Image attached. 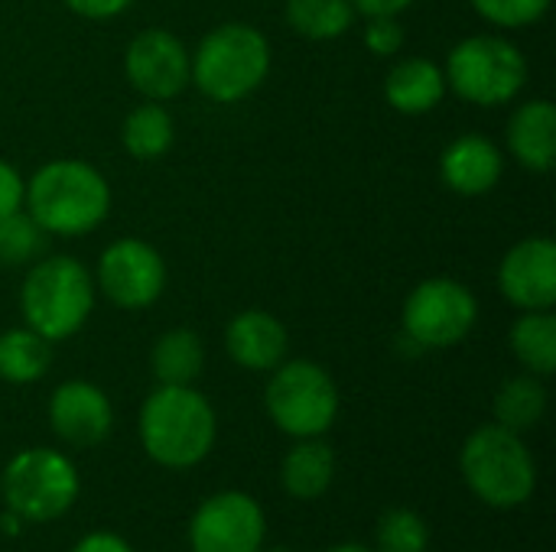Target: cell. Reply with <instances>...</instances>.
Listing matches in <instances>:
<instances>
[{"label": "cell", "mask_w": 556, "mask_h": 552, "mask_svg": "<svg viewBox=\"0 0 556 552\" xmlns=\"http://www.w3.org/2000/svg\"><path fill=\"white\" fill-rule=\"evenodd\" d=\"M23 205L42 234L78 238L104 224L111 211V185L85 159H49L26 182Z\"/></svg>", "instance_id": "1"}, {"label": "cell", "mask_w": 556, "mask_h": 552, "mask_svg": "<svg viewBox=\"0 0 556 552\" xmlns=\"http://www.w3.org/2000/svg\"><path fill=\"white\" fill-rule=\"evenodd\" d=\"M215 436V410L192 384H160L140 407V446L163 468H195L212 452Z\"/></svg>", "instance_id": "2"}, {"label": "cell", "mask_w": 556, "mask_h": 552, "mask_svg": "<svg viewBox=\"0 0 556 552\" xmlns=\"http://www.w3.org/2000/svg\"><path fill=\"white\" fill-rule=\"evenodd\" d=\"M94 309V280L75 257H46L29 267L20 290V312L26 329L49 345L72 338Z\"/></svg>", "instance_id": "3"}, {"label": "cell", "mask_w": 556, "mask_h": 552, "mask_svg": "<svg viewBox=\"0 0 556 552\" xmlns=\"http://www.w3.org/2000/svg\"><path fill=\"white\" fill-rule=\"evenodd\" d=\"M270 72V42L251 23L215 26L192 55V81L215 104L254 94Z\"/></svg>", "instance_id": "4"}, {"label": "cell", "mask_w": 556, "mask_h": 552, "mask_svg": "<svg viewBox=\"0 0 556 552\" xmlns=\"http://www.w3.org/2000/svg\"><path fill=\"white\" fill-rule=\"evenodd\" d=\"M463 478L469 491L489 508H518L538 488V462L525 446L521 433H511L498 423L479 426L459 455Z\"/></svg>", "instance_id": "5"}, {"label": "cell", "mask_w": 556, "mask_h": 552, "mask_svg": "<svg viewBox=\"0 0 556 552\" xmlns=\"http://www.w3.org/2000/svg\"><path fill=\"white\" fill-rule=\"evenodd\" d=\"M446 88L479 107H502L528 85V59L505 36H469L446 55Z\"/></svg>", "instance_id": "6"}, {"label": "cell", "mask_w": 556, "mask_h": 552, "mask_svg": "<svg viewBox=\"0 0 556 552\" xmlns=\"http://www.w3.org/2000/svg\"><path fill=\"white\" fill-rule=\"evenodd\" d=\"M78 472L59 452L33 446L16 452L0 478L3 504L23 517V524H49L72 511L78 501Z\"/></svg>", "instance_id": "7"}, {"label": "cell", "mask_w": 556, "mask_h": 552, "mask_svg": "<svg viewBox=\"0 0 556 552\" xmlns=\"http://www.w3.org/2000/svg\"><path fill=\"white\" fill-rule=\"evenodd\" d=\"M264 403L274 426L290 439L323 436L339 416V390L332 374L306 358L280 361L274 368Z\"/></svg>", "instance_id": "8"}, {"label": "cell", "mask_w": 556, "mask_h": 552, "mask_svg": "<svg viewBox=\"0 0 556 552\" xmlns=\"http://www.w3.org/2000/svg\"><path fill=\"white\" fill-rule=\"evenodd\" d=\"M404 332L420 348H453L479 322V299L453 277H433L410 290L404 303Z\"/></svg>", "instance_id": "9"}, {"label": "cell", "mask_w": 556, "mask_h": 552, "mask_svg": "<svg viewBox=\"0 0 556 552\" xmlns=\"http://www.w3.org/2000/svg\"><path fill=\"white\" fill-rule=\"evenodd\" d=\"M267 517L244 491H218L199 504L189 521L192 552H261Z\"/></svg>", "instance_id": "10"}, {"label": "cell", "mask_w": 556, "mask_h": 552, "mask_svg": "<svg viewBox=\"0 0 556 552\" xmlns=\"http://www.w3.org/2000/svg\"><path fill=\"white\" fill-rule=\"evenodd\" d=\"M98 290L121 309H147L166 290V264L153 244L121 238L98 260Z\"/></svg>", "instance_id": "11"}, {"label": "cell", "mask_w": 556, "mask_h": 552, "mask_svg": "<svg viewBox=\"0 0 556 552\" xmlns=\"http://www.w3.org/2000/svg\"><path fill=\"white\" fill-rule=\"evenodd\" d=\"M124 72L147 101H169L192 81V55L182 39L163 26L137 33L124 52Z\"/></svg>", "instance_id": "12"}, {"label": "cell", "mask_w": 556, "mask_h": 552, "mask_svg": "<svg viewBox=\"0 0 556 552\" xmlns=\"http://www.w3.org/2000/svg\"><path fill=\"white\" fill-rule=\"evenodd\" d=\"M502 296L521 312L554 309L556 303V244L551 238L518 241L498 267Z\"/></svg>", "instance_id": "13"}, {"label": "cell", "mask_w": 556, "mask_h": 552, "mask_svg": "<svg viewBox=\"0 0 556 552\" xmlns=\"http://www.w3.org/2000/svg\"><path fill=\"white\" fill-rule=\"evenodd\" d=\"M49 426L62 442L91 449L108 439L114 426V407L101 387L88 381H65L49 397Z\"/></svg>", "instance_id": "14"}, {"label": "cell", "mask_w": 556, "mask_h": 552, "mask_svg": "<svg viewBox=\"0 0 556 552\" xmlns=\"http://www.w3.org/2000/svg\"><path fill=\"white\" fill-rule=\"evenodd\" d=\"M502 172H505V156L498 143L482 133L456 137L440 156L443 185L466 198L489 195L502 182Z\"/></svg>", "instance_id": "15"}, {"label": "cell", "mask_w": 556, "mask_h": 552, "mask_svg": "<svg viewBox=\"0 0 556 552\" xmlns=\"http://www.w3.org/2000/svg\"><path fill=\"white\" fill-rule=\"evenodd\" d=\"M287 348L290 338L283 322L264 309H244L225 329V351L244 371H274L287 361Z\"/></svg>", "instance_id": "16"}, {"label": "cell", "mask_w": 556, "mask_h": 552, "mask_svg": "<svg viewBox=\"0 0 556 552\" xmlns=\"http://www.w3.org/2000/svg\"><path fill=\"white\" fill-rule=\"evenodd\" d=\"M508 150L531 172L556 166V107L547 98H531L508 120Z\"/></svg>", "instance_id": "17"}, {"label": "cell", "mask_w": 556, "mask_h": 552, "mask_svg": "<svg viewBox=\"0 0 556 552\" xmlns=\"http://www.w3.org/2000/svg\"><path fill=\"white\" fill-rule=\"evenodd\" d=\"M446 75L437 62L414 55V59H401L391 65L388 78H384V98L397 114L407 117H420L430 114L443 98H446Z\"/></svg>", "instance_id": "18"}, {"label": "cell", "mask_w": 556, "mask_h": 552, "mask_svg": "<svg viewBox=\"0 0 556 552\" xmlns=\"http://www.w3.org/2000/svg\"><path fill=\"white\" fill-rule=\"evenodd\" d=\"M332 478H336L332 446L323 442V436L296 439V446L287 452L283 468H280L283 491L296 501H316L332 488Z\"/></svg>", "instance_id": "19"}, {"label": "cell", "mask_w": 556, "mask_h": 552, "mask_svg": "<svg viewBox=\"0 0 556 552\" xmlns=\"http://www.w3.org/2000/svg\"><path fill=\"white\" fill-rule=\"evenodd\" d=\"M150 364H153V377L160 384L189 387L205 368L202 338L192 329H169L156 338V345L150 351Z\"/></svg>", "instance_id": "20"}, {"label": "cell", "mask_w": 556, "mask_h": 552, "mask_svg": "<svg viewBox=\"0 0 556 552\" xmlns=\"http://www.w3.org/2000/svg\"><path fill=\"white\" fill-rule=\"evenodd\" d=\"M511 351L534 377H551L556 371V316L551 309L525 312L511 325Z\"/></svg>", "instance_id": "21"}, {"label": "cell", "mask_w": 556, "mask_h": 552, "mask_svg": "<svg viewBox=\"0 0 556 552\" xmlns=\"http://www.w3.org/2000/svg\"><path fill=\"white\" fill-rule=\"evenodd\" d=\"M121 140H124V150H127L134 159H156V156H163V153L173 146V140H176L173 114L163 107V101H143L140 107H134V111L124 117Z\"/></svg>", "instance_id": "22"}, {"label": "cell", "mask_w": 556, "mask_h": 552, "mask_svg": "<svg viewBox=\"0 0 556 552\" xmlns=\"http://www.w3.org/2000/svg\"><path fill=\"white\" fill-rule=\"evenodd\" d=\"M52 364V348L33 329H10L0 335V381L36 384Z\"/></svg>", "instance_id": "23"}, {"label": "cell", "mask_w": 556, "mask_h": 552, "mask_svg": "<svg viewBox=\"0 0 556 552\" xmlns=\"http://www.w3.org/2000/svg\"><path fill=\"white\" fill-rule=\"evenodd\" d=\"M495 423L511 429V433H525L531 426H538L547 413V390L541 384V377L534 374H521L511 377L498 387L495 394Z\"/></svg>", "instance_id": "24"}, {"label": "cell", "mask_w": 556, "mask_h": 552, "mask_svg": "<svg viewBox=\"0 0 556 552\" xmlns=\"http://www.w3.org/2000/svg\"><path fill=\"white\" fill-rule=\"evenodd\" d=\"M287 23L306 39L329 42L355 23L352 0H287Z\"/></svg>", "instance_id": "25"}, {"label": "cell", "mask_w": 556, "mask_h": 552, "mask_svg": "<svg viewBox=\"0 0 556 552\" xmlns=\"http://www.w3.org/2000/svg\"><path fill=\"white\" fill-rule=\"evenodd\" d=\"M375 552H427L430 547V527L427 521L410 508H391L381 514L375 530Z\"/></svg>", "instance_id": "26"}, {"label": "cell", "mask_w": 556, "mask_h": 552, "mask_svg": "<svg viewBox=\"0 0 556 552\" xmlns=\"http://www.w3.org/2000/svg\"><path fill=\"white\" fill-rule=\"evenodd\" d=\"M42 244V228L26 211H10L0 218V267H20L36 260Z\"/></svg>", "instance_id": "27"}, {"label": "cell", "mask_w": 556, "mask_h": 552, "mask_svg": "<svg viewBox=\"0 0 556 552\" xmlns=\"http://www.w3.org/2000/svg\"><path fill=\"white\" fill-rule=\"evenodd\" d=\"M469 3L492 26L521 29V26H534L538 20H544L554 0H469Z\"/></svg>", "instance_id": "28"}, {"label": "cell", "mask_w": 556, "mask_h": 552, "mask_svg": "<svg viewBox=\"0 0 556 552\" xmlns=\"http://www.w3.org/2000/svg\"><path fill=\"white\" fill-rule=\"evenodd\" d=\"M362 39H365L368 52L391 59V55H397L401 46H404V26L397 23V16H368Z\"/></svg>", "instance_id": "29"}, {"label": "cell", "mask_w": 556, "mask_h": 552, "mask_svg": "<svg viewBox=\"0 0 556 552\" xmlns=\"http://www.w3.org/2000/svg\"><path fill=\"white\" fill-rule=\"evenodd\" d=\"M23 195H26L23 176H20L7 159H0V218L10 215V211H20Z\"/></svg>", "instance_id": "30"}, {"label": "cell", "mask_w": 556, "mask_h": 552, "mask_svg": "<svg viewBox=\"0 0 556 552\" xmlns=\"http://www.w3.org/2000/svg\"><path fill=\"white\" fill-rule=\"evenodd\" d=\"M134 0H65V7L85 20H111L121 16Z\"/></svg>", "instance_id": "31"}, {"label": "cell", "mask_w": 556, "mask_h": 552, "mask_svg": "<svg viewBox=\"0 0 556 552\" xmlns=\"http://www.w3.org/2000/svg\"><path fill=\"white\" fill-rule=\"evenodd\" d=\"M68 552H134V547L111 530H94V534L81 537Z\"/></svg>", "instance_id": "32"}, {"label": "cell", "mask_w": 556, "mask_h": 552, "mask_svg": "<svg viewBox=\"0 0 556 552\" xmlns=\"http://www.w3.org/2000/svg\"><path fill=\"white\" fill-rule=\"evenodd\" d=\"M414 0H352L355 13L365 16H401Z\"/></svg>", "instance_id": "33"}, {"label": "cell", "mask_w": 556, "mask_h": 552, "mask_svg": "<svg viewBox=\"0 0 556 552\" xmlns=\"http://www.w3.org/2000/svg\"><path fill=\"white\" fill-rule=\"evenodd\" d=\"M0 530H3V534H10V537H16V534L23 530V517H20V514H13V511L7 508V511L0 514Z\"/></svg>", "instance_id": "34"}, {"label": "cell", "mask_w": 556, "mask_h": 552, "mask_svg": "<svg viewBox=\"0 0 556 552\" xmlns=\"http://www.w3.org/2000/svg\"><path fill=\"white\" fill-rule=\"evenodd\" d=\"M326 552H375L371 547H365V543H339V547H332V550Z\"/></svg>", "instance_id": "35"}, {"label": "cell", "mask_w": 556, "mask_h": 552, "mask_svg": "<svg viewBox=\"0 0 556 552\" xmlns=\"http://www.w3.org/2000/svg\"><path fill=\"white\" fill-rule=\"evenodd\" d=\"M261 552H293V550H287V547H270V550H261Z\"/></svg>", "instance_id": "36"}]
</instances>
